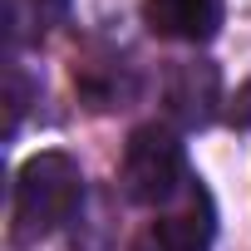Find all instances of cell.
Masks as SVG:
<instances>
[{
	"label": "cell",
	"mask_w": 251,
	"mask_h": 251,
	"mask_svg": "<svg viewBox=\"0 0 251 251\" xmlns=\"http://www.w3.org/2000/svg\"><path fill=\"white\" fill-rule=\"evenodd\" d=\"M84 202V173L69 153H35L20 177H15V202H10V236L20 246L54 236L64 222H74Z\"/></svg>",
	"instance_id": "cell-1"
},
{
	"label": "cell",
	"mask_w": 251,
	"mask_h": 251,
	"mask_svg": "<svg viewBox=\"0 0 251 251\" xmlns=\"http://www.w3.org/2000/svg\"><path fill=\"white\" fill-rule=\"evenodd\" d=\"M118 177H123V192H128L138 207H168L187 187V153H182L177 133L163 128V123L133 128L128 143H123Z\"/></svg>",
	"instance_id": "cell-2"
},
{
	"label": "cell",
	"mask_w": 251,
	"mask_h": 251,
	"mask_svg": "<svg viewBox=\"0 0 251 251\" xmlns=\"http://www.w3.org/2000/svg\"><path fill=\"white\" fill-rule=\"evenodd\" d=\"M163 99H168V113L177 128H207L217 118V103H222V74L217 64L207 59H182L168 69V84H163Z\"/></svg>",
	"instance_id": "cell-3"
},
{
	"label": "cell",
	"mask_w": 251,
	"mask_h": 251,
	"mask_svg": "<svg viewBox=\"0 0 251 251\" xmlns=\"http://www.w3.org/2000/svg\"><path fill=\"white\" fill-rule=\"evenodd\" d=\"M153 231H158L163 241L182 246V251H212V236H217V207H212V192H207L197 177H187V187H182L168 207H158Z\"/></svg>",
	"instance_id": "cell-4"
},
{
	"label": "cell",
	"mask_w": 251,
	"mask_h": 251,
	"mask_svg": "<svg viewBox=\"0 0 251 251\" xmlns=\"http://www.w3.org/2000/svg\"><path fill=\"white\" fill-rule=\"evenodd\" d=\"M148 25L163 40L202 45L222 30V0H148Z\"/></svg>",
	"instance_id": "cell-5"
},
{
	"label": "cell",
	"mask_w": 251,
	"mask_h": 251,
	"mask_svg": "<svg viewBox=\"0 0 251 251\" xmlns=\"http://www.w3.org/2000/svg\"><path fill=\"white\" fill-rule=\"evenodd\" d=\"M226 123H231V128H251V74H246L241 89L231 94V103H226Z\"/></svg>",
	"instance_id": "cell-6"
},
{
	"label": "cell",
	"mask_w": 251,
	"mask_h": 251,
	"mask_svg": "<svg viewBox=\"0 0 251 251\" xmlns=\"http://www.w3.org/2000/svg\"><path fill=\"white\" fill-rule=\"evenodd\" d=\"M10 5H20V10L30 5L35 25H40V30H50V25H54V20L64 15V5H69V0H10Z\"/></svg>",
	"instance_id": "cell-7"
},
{
	"label": "cell",
	"mask_w": 251,
	"mask_h": 251,
	"mask_svg": "<svg viewBox=\"0 0 251 251\" xmlns=\"http://www.w3.org/2000/svg\"><path fill=\"white\" fill-rule=\"evenodd\" d=\"M133 251H182V246H173V241H163V236H158V231L148 226V231H143V236L133 241Z\"/></svg>",
	"instance_id": "cell-8"
}]
</instances>
